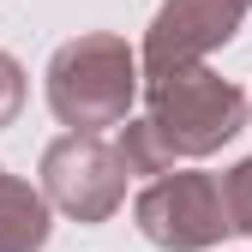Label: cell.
<instances>
[{"label":"cell","instance_id":"6","mask_svg":"<svg viewBox=\"0 0 252 252\" xmlns=\"http://www.w3.org/2000/svg\"><path fill=\"white\" fill-rule=\"evenodd\" d=\"M42 246H48V198L0 168V252H42Z\"/></svg>","mask_w":252,"mask_h":252},{"label":"cell","instance_id":"8","mask_svg":"<svg viewBox=\"0 0 252 252\" xmlns=\"http://www.w3.org/2000/svg\"><path fill=\"white\" fill-rule=\"evenodd\" d=\"M222 204H228V228L252 234V156L222 174Z\"/></svg>","mask_w":252,"mask_h":252},{"label":"cell","instance_id":"5","mask_svg":"<svg viewBox=\"0 0 252 252\" xmlns=\"http://www.w3.org/2000/svg\"><path fill=\"white\" fill-rule=\"evenodd\" d=\"M246 6L252 0H162V12L144 30V54H138L144 78L168 72V66H186V60H204L210 48H222L240 30Z\"/></svg>","mask_w":252,"mask_h":252},{"label":"cell","instance_id":"2","mask_svg":"<svg viewBox=\"0 0 252 252\" xmlns=\"http://www.w3.org/2000/svg\"><path fill=\"white\" fill-rule=\"evenodd\" d=\"M144 120L168 144V156H210L246 126V90L216 78L204 60H186V66L150 72Z\"/></svg>","mask_w":252,"mask_h":252},{"label":"cell","instance_id":"4","mask_svg":"<svg viewBox=\"0 0 252 252\" xmlns=\"http://www.w3.org/2000/svg\"><path fill=\"white\" fill-rule=\"evenodd\" d=\"M42 198L78 222H108L126 204V168L96 132H66L42 150Z\"/></svg>","mask_w":252,"mask_h":252},{"label":"cell","instance_id":"7","mask_svg":"<svg viewBox=\"0 0 252 252\" xmlns=\"http://www.w3.org/2000/svg\"><path fill=\"white\" fill-rule=\"evenodd\" d=\"M114 156H120L126 180H150V174L174 168V156H168V144H162V138H156V126H150V120H120Z\"/></svg>","mask_w":252,"mask_h":252},{"label":"cell","instance_id":"9","mask_svg":"<svg viewBox=\"0 0 252 252\" xmlns=\"http://www.w3.org/2000/svg\"><path fill=\"white\" fill-rule=\"evenodd\" d=\"M18 108H24V66L0 48V126H12Z\"/></svg>","mask_w":252,"mask_h":252},{"label":"cell","instance_id":"1","mask_svg":"<svg viewBox=\"0 0 252 252\" xmlns=\"http://www.w3.org/2000/svg\"><path fill=\"white\" fill-rule=\"evenodd\" d=\"M138 96V54L126 48L114 30H90V36L60 42L48 60V108L72 126V132H102L120 126Z\"/></svg>","mask_w":252,"mask_h":252},{"label":"cell","instance_id":"3","mask_svg":"<svg viewBox=\"0 0 252 252\" xmlns=\"http://www.w3.org/2000/svg\"><path fill=\"white\" fill-rule=\"evenodd\" d=\"M144 240L162 252H210L228 234V204H222V180L204 168H162L150 174V186L132 204Z\"/></svg>","mask_w":252,"mask_h":252},{"label":"cell","instance_id":"10","mask_svg":"<svg viewBox=\"0 0 252 252\" xmlns=\"http://www.w3.org/2000/svg\"><path fill=\"white\" fill-rule=\"evenodd\" d=\"M246 108H252V102H246Z\"/></svg>","mask_w":252,"mask_h":252}]
</instances>
